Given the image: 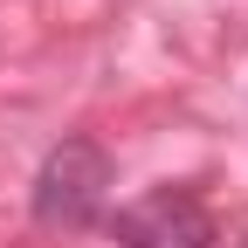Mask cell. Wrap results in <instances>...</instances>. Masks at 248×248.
I'll list each match as a JSON object with an SVG mask.
<instances>
[{
	"label": "cell",
	"instance_id": "6da1fadb",
	"mask_svg": "<svg viewBox=\"0 0 248 248\" xmlns=\"http://www.w3.org/2000/svg\"><path fill=\"white\" fill-rule=\"evenodd\" d=\"M110 193V159L90 138H62L35 172V221L42 228H90Z\"/></svg>",
	"mask_w": 248,
	"mask_h": 248
},
{
	"label": "cell",
	"instance_id": "7a4b0ae2",
	"mask_svg": "<svg viewBox=\"0 0 248 248\" xmlns=\"http://www.w3.org/2000/svg\"><path fill=\"white\" fill-rule=\"evenodd\" d=\"M110 234L124 248H214V214L200 207L193 186H159V193L124 207Z\"/></svg>",
	"mask_w": 248,
	"mask_h": 248
}]
</instances>
